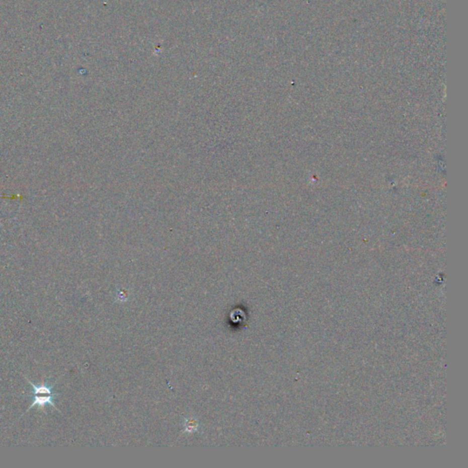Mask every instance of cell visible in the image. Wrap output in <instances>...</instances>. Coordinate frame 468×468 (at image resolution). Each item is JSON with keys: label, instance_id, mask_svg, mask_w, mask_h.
<instances>
[{"label": "cell", "instance_id": "obj_2", "mask_svg": "<svg viewBox=\"0 0 468 468\" xmlns=\"http://www.w3.org/2000/svg\"><path fill=\"white\" fill-rule=\"evenodd\" d=\"M26 380L28 383H30L32 388H33V392L32 394L33 395H51V394H54L53 393V388H54V384H50L49 382L48 383H41L40 385H35V384L32 383L31 381H30V379L26 378Z\"/></svg>", "mask_w": 468, "mask_h": 468}, {"label": "cell", "instance_id": "obj_1", "mask_svg": "<svg viewBox=\"0 0 468 468\" xmlns=\"http://www.w3.org/2000/svg\"><path fill=\"white\" fill-rule=\"evenodd\" d=\"M60 396V394H51V395H45V396H40V395H33L32 396V404L30 406H29L28 410L26 411V413H28L30 411V409L35 407V406H38L40 408H43V407H46V406H51L55 408V410H57L58 412L59 409L57 408L55 406L54 401L55 399L58 398Z\"/></svg>", "mask_w": 468, "mask_h": 468}]
</instances>
